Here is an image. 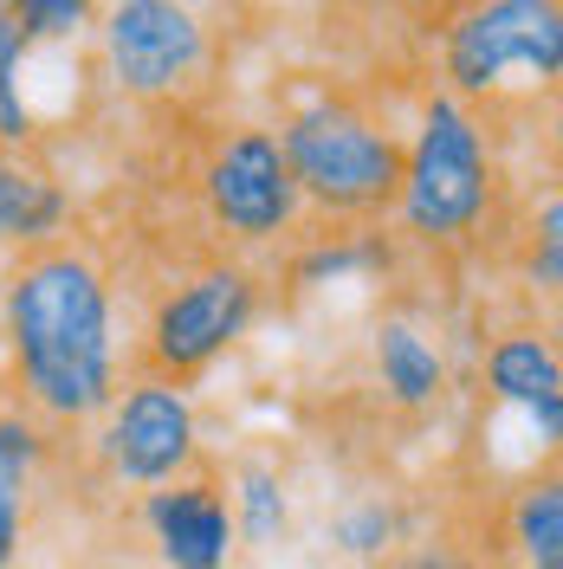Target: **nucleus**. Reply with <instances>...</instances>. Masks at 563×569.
<instances>
[{"instance_id": "obj_1", "label": "nucleus", "mask_w": 563, "mask_h": 569, "mask_svg": "<svg viewBox=\"0 0 563 569\" xmlns=\"http://www.w3.org/2000/svg\"><path fill=\"white\" fill-rule=\"evenodd\" d=\"M0 350L13 408L33 415L52 440L85 433L130 376L124 305L105 247L66 233L52 247L7 259L0 272Z\"/></svg>"}, {"instance_id": "obj_2", "label": "nucleus", "mask_w": 563, "mask_h": 569, "mask_svg": "<svg viewBox=\"0 0 563 569\" xmlns=\"http://www.w3.org/2000/svg\"><path fill=\"white\" fill-rule=\"evenodd\" d=\"M498 137L493 117L447 91H422L415 130L402 137V188L388 233L408 259H454L498 220Z\"/></svg>"}, {"instance_id": "obj_3", "label": "nucleus", "mask_w": 563, "mask_h": 569, "mask_svg": "<svg viewBox=\"0 0 563 569\" xmlns=\"http://www.w3.org/2000/svg\"><path fill=\"white\" fill-rule=\"evenodd\" d=\"M292 188L317 227H388L402 188V130L356 91L317 84L292 98L273 123Z\"/></svg>"}, {"instance_id": "obj_4", "label": "nucleus", "mask_w": 563, "mask_h": 569, "mask_svg": "<svg viewBox=\"0 0 563 569\" xmlns=\"http://www.w3.org/2000/svg\"><path fill=\"white\" fill-rule=\"evenodd\" d=\"M434 71L460 104H551L563 78V7L557 0H473L441 13L434 27Z\"/></svg>"}, {"instance_id": "obj_5", "label": "nucleus", "mask_w": 563, "mask_h": 569, "mask_svg": "<svg viewBox=\"0 0 563 569\" xmlns=\"http://www.w3.org/2000/svg\"><path fill=\"white\" fill-rule=\"evenodd\" d=\"M273 279L259 259H234V252H208L195 266H181L149 291L142 311V343L130 369L162 376L176 389H195L220 356H234L253 337V323L266 318Z\"/></svg>"}, {"instance_id": "obj_6", "label": "nucleus", "mask_w": 563, "mask_h": 569, "mask_svg": "<svg viewBox=\"0 0 563 569\" xmlns=\"http://www.w3.org/2000/svg\"><path fill=\"white\" fill-rule=\"evenodd\" d=\"M220 13L188 0H110L91 27V71L137 110H188L220 71Z\"/></svg>"}, {"instance_id": "obj_7", "label": "nucleus", "mask_w": 563, "mask_h": 569, "mask_svg": "<svg viewBox=\"0 0 563 569\" xmlns=\"http://www.w3.org/2000/svg\"><path fill=\"white\" fill-rule=\"evenodd\" d=\"M195 201L214 233V252L234 259L285 252L305 233V201L292 188L273 123H220L195 162Z\"/></svg>"}, {"instance_id": "obj_8", "label": "nucleus", "mask_w": 563, "mask_h": 569, "mask_svg": "<svg viewBox=\"0 0 563 569\" xmlns=\"http://www.w3.org/2000/svg\"><path fill=\"white\" fill-rule=\"evenodd\" d=\"M91 466H98L105 486H117V492H130V498L201 472L208 447H201L195 389H176L162 376L130 369L117 382V395H110V408L91 421Z\"/></svg>"}, {"instance_id": "obj_9", "label": "nucleus", "mask_w": 563, "mask_h": 569, "mask_svg": "<svg viewBox=\"0 0 563 569\" xmlns=\"http://www.w3.org/2000/svg\"><path fill=\"white\" fill-rule=\"evenodd\" d=\"M480 389L486 408L518 415L525 440H537V460H557L563 440V356H557V323L551 318H518L486 337L480 350Z\"/></svg>"}, {"instance_id": "obj_10", "label": "nucleus", "mask_w": 563, "mask_h": 569, "mask_svg": "<svg viewBox=\"0 0 563 569\" xmlns=\"http://www.w3.org/2000/svg\"><path fill=\"white\" fill-rule=\"evenodd\" d=\"M137 525L162 569H234V557H240V537H234V518H227V498H220V472L214 466L188 472L176 486L142 492Z\"/></svg>"}, {"instance_id": "obj_11", "label": "nucleus", "mask_w": 563, "mask_h": 569, "mask_svg": "<svg viewBox=\"0 0 563 569\" xmlns=\"http://www.w3.org/2000/svg\"><path fill=\"white\" fill-rule=\"evenodd\" d=\"M369 389L383 395V408L402 415V421H427V415L447 408V395H454L447 337L415 305L383 311L376 330H369Z\"/></svg>"}, {"instance_id": "obj_12", "label": "nucleus", "mask_w": 563, "mask_h": 569, "mask_svg": "<svg viewBox=\"0 0 563 569\" xmlns=\"http://www.w3.org/2000/svg\"><path fill=\"white\" fill-rule=\"evenodd\" d=\"M78 201H71V181L52 169L46 149H7L0 142V252L20 259L33 247L66 240Z\"/></svg>"}, {"instance_id": "obj_13", "label": "nucleus", "mask_w": 563, "mask_h": 569, "mask_svg": "<svg viewBox=\"0 0 563 569\" xmlns=\"http://www.w3.org/2000/svg\"><path fill=\"white\" fill-rule=\"evenodd\" d=\"M408 266V252L395 247L388 227H317V233H298L279 259V279L292 298L305 291H324V284L344 279H395Z\"/></svg>"}, {"instance_id": "obj_14", "label": "nucleus", "mask_w": 563, "mask_h": 569, "mask_svg": "<svg viewBox=\"0 0 563 569\" xmlns=\"http://www.w3.org/2000/svg\"><path fill=\"white\" fill-rule=\"evenodd\" d=\"M46 466H52V433L7 401L0 408V569H13L27 550V525H33Z\"/></svg>"}, {"instance_id": "obj_15", "label": "nucleus", "mask_w": 563, "mask_h": 569, "mask_svg": "<svg viewBox=\"0 0 563 569\" xmlns=\"http://www.w3.org/2000/svg\"><path fill=\"white\" fill-rule=\"evenodd\" d=\"M422 531V511L395 492H350L330 511V557L350 569H383L388 557H402Z\"/></svg>"}, {"instance_id": "obj_16", "label": "nucleus", "mask_w": 563, "mask_h": 569, "mask_svg": "<svg viewBox=\"0 0 563 569\" xmlns=\"http://www.w3.org/2000/svg\"><path fill=\"white\" fill-rule=\"evenodd\" d=\"M220 498H227V518H234L240 550H259V557L285 550V537H292V486H285L279 460H266V453L227 460Z\"/></svg>"}, {"instance_id": "obj_17", "label": "nucleus", "mask_w": 563, "mask_h": 569, "mask_svg": "<svg viewBox=\"0 0 563 569\" xmlns=\"http://www.w3.org/2000/svg\"><path fill=\"white\" fill-rule=\"evenodd\" d=\"M498 537H505L512 569H563V479H557V466H537V472H525L512 486L505 518H498Z\"/></svg>"}, {"instance_id": "obj_18", "label": "nucleus", "mask_w": 563, "mask_h": 569, "mask_svg": "<svg viewBox=\"0 0 563 569\" xmlns=\"http://www.w3.org/2000/svg\"><path fill=\"white\" fill-rule=\"evenodd\" d=\"M27 66H33V39L20 33L13 0H0V142L7 149H46L27 110Z\"/></svg>"}, {"instance_id": "obj_19", "label": "nucleus", "mask_w": 563, "mask_h": 569, "mask_svg": "<svg viewBox=\"0 0 563 569\" xmlns=\"http://www.w3.org/2000/svg\"><path fill=\"white\" fill-rule=\"evenodd\" d=\"M518 279H525V298L531 305H557L563 291V194L544 188V201L531 208L525 220V252H518Z\"/></svg>"}, {"instance_id": "obj_20", "label": "nucleus", "mask_w": 563, "mask_h": 569, "mask_svg": "<svg viewBox=\"0 0 563 569\" xmlns=\"http://www.w3.org/2000/svg\"><path fill=\"white\" fill-rule=\"evenodd\" d=\"M13 20L39 52H71V46H91L98 7L91 0H13Z\"/></svg>"}, {"instance_id": "obj_21", "label": "nucleus", "mask_w": 563, "mask_h": 569, "mask_svg": "<svg viewBox=\"0 0 563 569\" xmlns=\"http://www.w3.org/2000/svg\"><path fill=\"white\" fill-rule=\"evenodd\" d=\"M383 569H493L486 563V550H473V543H454V537H415L402 557H388Z\"/></svg>"}]
</instances>
